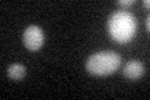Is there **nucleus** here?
I'll list each match as a JSON object with an SVG mask.
<instances>
[{
    "label": "nucleus",
    "mask_w": 150,
    "mask_h": 100,
    "mask_svg": "<svg viewBox=\"0 0 150 100\" xmlns=\"http://www.w3.org/2000/svg\"><path fill=\"white\" fill-rule=\"evenodd\" d=\"M149 20H150V16L148 15V16H146V19H145V24H146V30H149V29H150V21H149Z\"/></svg>",
    "instance_id": "0eeeda50"
},
{
    "label": "nucleus",
    "mask_w": 150,
    "mask_h": 100,
    "mask_svg": "<svg viewBox=\"0 0 150 100\" xmlns=\"http://www.w3.org/2000/svg\"><path fill=\"white\" fill-rule=\"evenodd\" d=\"M110 36L119 44L129 43L137 34V19L125 10L112 13L108 20Z\"/></svg>",
    "instance_id": "f257e3e1"
},
{
    "label": "nucleus",
    "mask_w": 150,
    "mask_h": 100,
    "mask_svg": "<svg viewBox=\"0 0 150 100\" xmlns=\"http://www.w3.org/2000/svg\"><path fill=\"white\" fill-rule=\"evenodd\" d=\"M26 74V68L23 64H11L8 68V77L13 80H20L25 77Z\"/></svg>",
    "instance_id": "39448f33"
},
{
    "label": "nucleus",
    "mask_w": 150,
    "mask_h": 100,
    "mask_svg": "<svg viewBox=\"0 0 150 100\" xmlns=\"http://www.w3.org/2000/svg\"><path fill=\"white\" fill-rule=\"evenodd\" d=\"M118 4L121 6H130L134 4V0H119Z\"/></svg>",
    "instance_id": "423d86ee"
},
{
    "label": "nucleus",
    "mask_w": 150,
    "mask_h": 100,
    "mask_svg": "<svg viewBox=\"0 0 150 100\" xmlns=\"http://www.w3.org/2000/svg\"><path fill=\"white\" fill-rule=\"evenodd\" d=\"M121 58L114 51H98L86 60V70L93 75L104 77L119 68Z\"/></svg>",
    "instance_id": "f03ea898"
},
{
    "label": "nucleus",
    "mask_w": 150,
    "mask_h": 100,
    "mask_svg": "<svg viewBox=\"0 0 150 100\" xmlns=\"http://www.w3.org/2000/svg\"><path fill=\"white\" fill-rule=\"evenodd\" d=\"M143 5H144L145 8H149V5H150V1H149V0H144V1H143Z\"/></svg>",
    "instance_id": "6e6552de"
},
{
    "label": "nucleus",
    "mask_w": 150,
    "mask_h": 100,
    "mask_svg": "<svg viewBox=\"0 0 150 100\" xmlns=\"http://www.w3.org/2000/svg\"><path fill=\"white\" fill-rule=\"evenodd\" d=\"M144 74V65L139 60H129L124 66V77L130 80H137Z\"/></svg>",
    "instance_id": "20e7f679"
},
{
    "label": "nucleus",
    "mask_w": 150,
    "mask_h": 100,
    "mask_svg": "<svg viewBox=\"0 0 150 100\" xmlns=\"http://www.w3.org/2000/svg\"><path fill=\"white\" fill-rule=\"evenodd\" d=\"M44 33L36 25H30L24 30L23 34V43L28 50L38 51L44 44Z\"/></svg>",
    "instance_id": "7ed1b4c3"
}]
</instances>
